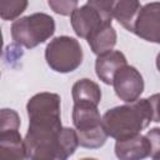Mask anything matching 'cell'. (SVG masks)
<instances>
[{"label": "cell", "instance_id": "cell-12", "mask_svg": "<svg viewBox=\"0 0 160 160\" xmlns=\"http://www.w3.org/2000/svg\"><path fill=\"white\" fill-rule=\"evenodd\" d=\"M142 5L135 0H120L114 2L112 18L118 20L128 31L135 32V25Z\"/></svg>", "mask_w": 160, "mask_h": 160}, {"label": "cell", "instance_id": "cell-21", "mask_svg": "<svg viewBox=\"0 0 160 160\" xmlns=\"http://www.w3.org/2000/svg\"><path fill=\"white\" fill-rule=\"evenodd\" d=\"M81 160H96V159H92V158H85V159H81Z\"/></svg>", "mask_w": 160, "mask_h": 160}, {"label": "cell", "instance_id": "cell-3", "mask_svg": "<svg viewBox=\"0 0 160 160\" xmlns=\"http://www.w3.org/2000/svg\"><path fill=\"white\" fill-rule=\"evenodd\" d=\"M72 122L80 146L96 149L105 144L108 134L102 126V118L98 106L92 104H74Z\"/></svg>", "mask_w": 160, "mask_h": 160}, {"label": "cell", "instance_id": "cell-13", "mask_svg": "<svg viewBox=\"0 0 160 160\" xmlns=\"http://www.w3.org/2000/svg\"><path fill=\"white\" fill-rule=\"evenodd\" d=\"M74 104H92L99 105L101 100V90L96 82L90 79H81L72 85Z\"/></svg>", "mask_w": 160, "mask_h": 160}, {"label": "cell", "instance_id": "cell-17", "mask_svg": "<svg viewBox=\"0 0 160 160\" xmlns=\"http://www.w3.org/2000/svg\"><path fill=\"white\" fill-rule=\"evenodd\" d=\"M49 6L56 12V14H60V15H72V12L79 8L78 5V1L76 0H72V1H69V0H65V1H54V0H49L48 1Z\"/></svg>", "mask_w": 160, "mask_h": 160}, {"label": "cell", "instance_id": "cell-10", "mask_svg": "<svg viewBox=\"0 0 160 160\" xmlns=\"http://www.w3.org/2000/svg\"><path fill=\"white\" fill-rule=\"evenodd\" d=\"M0 160H29L19 130H0Z\"/></svg>", "mask_w": 160, "mask_h": 160}, {"label": "cell", "instance_id": "cell-8", "mask_svg": "<svg viewBox=\"0 0 160 160\" xmlns=\"http://www.w3.org/2000/svg\"><path fill=\"white\" fill-rule=\"evenodd\" d=\"M135 34L146 41L160 44V2H149L141 8Z\"/></svg>", "mask_w": 160, "mask_h": 160}, {"label": "cell", "instance_id": "cell-9", "mask_svg": "<svg viewBox=\"0 0 160 160\" xmlns=\"http://www.w3.org/2000/svg\"><path fill=\"white\" fill-rule=\"evenodd\" d=\"M150 141L141 134L115 142V155L119 160H144L150 156Z\"/></svg>", "mask_w": 160, "mask_h": 160}, {"label": "cell", "instance_id": "cell-14", "mask_svg": "<svg viewBox=\"0 0 160 160\" xmlns=\"http://www.w3.org/2000/svg\"><path fill=\"white\" fill-rule=\"evenodd\" d=\"M88 44L98 56L112 51L116 44V31L111 25L104 26L88 39Z\"/></svg>", "mask_w": 160, "mask_h": 160}, {"label": "cell", "instance_id": "cell-20", "mask_svg": "<svg viewBox=\"0 0 160 160\" xmlns=\"http://www.w3.org/2000/svg\"><path fill=\"white\" fill-rule=\"evenodd\" d=\"M156 68H158V70L160 71V52H159L158 56H156Z\"/></svg>", "mask_w": 160, "mask_h": 160}, {"label": "cell", "instance_id": "cell-5", "mask_svg": "<svg viewBox=\"0 0 160 160\" xmlns=\"http://www.w3.org/2000/svg\"><path fill=\"white\" fill-rule=\"evenodd\" d=\"M55 31L54 19L44 12H35L15 20L11 25L12 40L28 49L46 41Z\"/></svg>", "mask_w": 160, "mask_h": 160}, {"label": "cell", "instance_id": "cell-2", "mask_svg": "<svg viewBox=\"0 0 160 160\" xmlns=\"http://www.w3.org/2000/svg\"><path fill=\"white\" fill-rule=\"evenodd\" d=\"M152 121V111L148 99L109 109L102 116V126L108 134L116 140L140 134Z\"/></svg>", "mask_w": 160, "mask_h": 160}, {"label": "cell", "instance_id": "cell-4", "mask_svg": "<svg viewBox=\"0 0 160 160\" xmlns=\"http://www.w3.org/2000/svg\"><path fill=\"white\" fill-rule=\"evenodd\" d=\"M114 2L115 1L90 0L78 8L70 16L75 34L88 40L101 28L111 25Z\"/></svg>", "mask_w": 160, "mask_h": 160}, {"label": "cell", "instance_id": "cell-19", "mask_svg": "<svg viewBox=\"0 0 160 160\" xmlns=\"http://www.w3.org/2000/svg\"><path fill=\"white\" fill-rule=\"evenodd\" d=\"M151 111H152V121L160 122V94H154L150 98H148Z\"/></svg>", "mask_w": 160, "mask_h": 160}, {"label": "cell", "instance_id": "cell-18", "mask_svg": "<svg viewBox=\"0 0 160 160\" xmlns=\"http://www.w3.org/2000/svg\"><path fill=\"white\" fill-rule=\"evenodd\" d=\"M148 140L150 141L151 151L150 156L152 160H160V128H154L146 134Z\"/></svg>", "mask_w": 160, "mask_h": 160}, {"label": "cell", "instance_id": "cell-15", "mask_svg": "<svg viewBox=\"0 0 160 160\" xmlns=\"http://www.w3.org/2000/svg\"><path fill=\"white\" fill-rule=\"evenodd\" d=\"M26 8H28V1L25 0H18V1L1 0L0 1V16L2 20H14Z\"/></svg>", "mask_w": 160, "mask_h": 160}, {"label": "cell", "instance_id": "cell-1", "mask_svg": "<svg viewBox=\"0 0 160 160\" xmlns=\"http://www.w3.org/2000/svg\"><path fill=\"white\" fill-rule=\"evenodd\" d=\"M29 129L24 142L30 160H68L78 145L76 130L64 128L60 96L54 92L34 95L26 104Z\"/></svg>", "mask_w": 160, "mask_h": 160}, {"label": "cell", "instance_id": "cell-16", "mask_svg": "<svg viewBox=\"0 0 160 160\" xmlns=\"http://www.w3.org/2000/svg\"><path fill=\"white\" fill-rule=\"evenodd\" d=\"M20 118L12 109H2L0 112V130H19Z\"/></svg>", "mask_w": 160, "mask_h": 160}, {"label": "cell", "instance_id": "cell-7", "mask_svg": "<svg viewBox=\"0 0 160 160\" xmlns=\"http://www.w3.org/2000/svg\"><path fill=\"white\" fill-rule=\"evenodd\" d=\"M114 90L118 98L125 102H135L144 91V80L141 74L130 65L120 69L112 80Z\"/></svg>", "mask_w": 160, "mask_h": 160}, {"label": "cell", "instance_id": "cell-11", "mask_svg": "<svg viewBox=\"0 0 160 160\" xmlns=\"http://www.w3.org/2000/svg\"><path fill=\"white\" fill-rule=\"evenodd\" d=\"M124 66H126V58L121 51L118 50L99 55L95 61V71L98 78L108 85H112L115 74Z\"/></svg>", "mask_w": 160, "mask_h": 160}, {"label": "cell", "instance_id": "cell-6", "mask_svg": "<svg viewBox=\"0 0 160 160\" xmlns=\"http://www.w3.org/2000/svg\"><path fill=\"white\" fill-rule=\"evenodd\" d=\"M48 65L58 72H71L82 62V49L79 41L70 36L52 39L45 49Z\"/></svg>", "mask_w": 160, "mask_h": 160}]
</instances>
